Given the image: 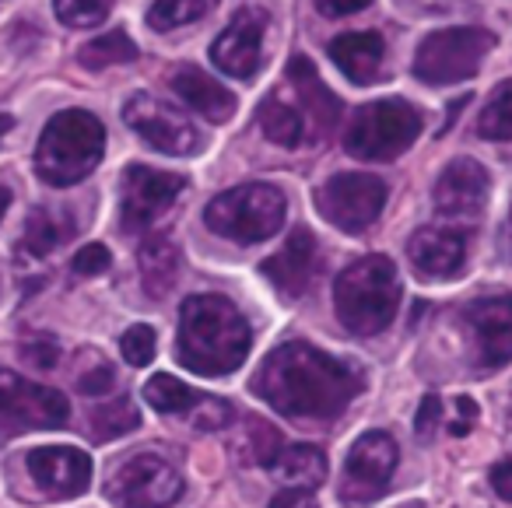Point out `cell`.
Listing matches in <instances>:
<instances>
[{"instance_id": "6da1fadb", "label": "cell", "mask_w": 512, "mask_h": 508, "mask_svg": "<svg viewBox=\"0 0 512 508\" xmlns=\"http://www.w3.org/2000/svg\"><path fill=\"white\" fill-rule=\"evenodd\" d=\"M253 393L264 396L285 417L330 421L362 393V372L348 361L292 340L264 358L260 372L253 375Z\"/></svg>"}, {"instance_id": "7a4b0ae2", "label": "cell", "mask_w": 512, "mask_h": 508, "mask_svg": "<svg viewBox=\"0 0 512 508\" xmlns=\"http://www.w3.org/2000/svg\"><path fill=\"white\" fill-rule=\"evenodd\" d=\"M253 333L239 309L221 295H193L179 309L176 358L190 372L218 379L246 361Z\"/></svg>"}, {"instance_id": "3957f363", "label": "cell", "mask_w": 512, "mask_h": 508, "mask_svg": "<svg viewBox=\"0 0 512 508\" xmlns=\"http://www.w3.org/2000/svg\"><path fill=\"white\" fill-rule=\"evenodd\" d=\"M334 309L341 326L355 337L383 333L400 309V277L390 256H362L341 270L334 284Z\"/></svg>"}, {"instance_id": "277c9868", "label": "cell", "mask_w": 512, "mask_h": 508, "mask_svg": "<svg viewBox=\"0 0 512 508\" xmlns=\"http://www.w3.org/2000/svg\"><path fill=\"white\" fill-rule=\"evenodd\" d=\"M106 155V127L88 109H64L39 134L36 172L50 186H74Z\"/></svg>"}, {"instance_id": "5b68a950", "label": "cell", "mask_w": 512, "mask_h": 508, "mask_svg": "<svg viewBox=\"0 0 512 508\" xmlns=\"http://www.w3.org/2000/svg\"><path fill=\"white\" fill-rule=\"evenodd\" d=\"M285 193L271 183H242L225 190L204 207V225L214 235L239 246H253L281 232L285 225Z\"/></svg>"}, {"instance_id": "8992f818", "label": "cell", "mask_w": 512, "mask_h": 508, "mask_svg": "<svg viewBox=\"0 0 512 508\" xmlns=\"http://www.w3.org/2000/svg\"><path fill=\"white\" fill-rule=\"evenodd\" d=\"M421 134V113L404 99H379L362 106L348 123L344 148L358 162H393Z\"/></svg>"}, {"instance_id": "52a82bcc", "label": "cell", "mask_w": 512, "mask_h": 508, "mask_svg": "<svg viewBox=\"0 0 512 508\" xmlns=\"http://www.w3.org/2000/svg\"><path fill=\"white\" fill-rule=\"evenodd\" d=\"M495 36L484 29H439L425 36L414 53V78L425 85H460L481 71Z\"/></svg>"}, {"instance_id": "ba28073f", "label": "cell", "mask_w": 512, "mask_h": 508, "mask_svg": "<svg viewBox=\"0 0 512 508\" xmlns=\"http://www.w3.org/2000/svg\"><path fill=\"white\" fill-rule=\"evenodd\" d=\"M67 417H71V403L64 393L0 368V431L4 435L64 428Z\"/></svg>"}, {"instance_id": "9c48e42d", "label": "cell", "mask_w": 512, "mask_h": 508, "mask_svg": "<svg viewBox=\"0 0 512 508\" xmlns=\"http://www.w3.org/2000/svg\"><path fill=\"white\" fill-rule=\"evenodd\" d=\"M386 204V183L365 172H337L316 190V211L334 228L348 235H362L376 225Z\"/></svg>"}, {"instance_id": "30bf717a", "label": "cell", "mask_w": 512, "mask_h": 508, "mask_svg": "<svg viewBox=\"0 0 512 508\" xmlns=\"http://www.w3.org/2000/svg\"><path fill=\"white\" fill-rule=\"evenodd\" d=\"M106 494L116 508H172L183 494V477L162 456H134L113 473Z\"/></svg>"}, {"instance_id": "8fae6325", "label": "cell", "mask_w": 512, "mask_h": 508, "mask_svg": "<svg viewBox=\"0 0 512 508\" xmlns=\"http://www.w3.org/2000/svg\"><path fill=\"white\" fill-rule=\"evenodd\" d=\"M123 120H127V127L141 141H148L162 155L186 158V155H197L200 148V134L193 130V123L179 109H172L169 102L155 99L148 92L130 95L127 106H123Z\"/></svg>"}, {"instance_id": "7c38bea8", "label": "cell", "mask_w": 512, "mask_h": 508, "mask_svg": "<svg viewBox=\"0 0 512 508\" xmlns=\"http://www.w3.org/2000/svg\"><path fill=\"white\" fill-rule=\"evenodd\" d=\"M400 449L386 431H365L355 438L348 459H344V484L341 498L348 505H369L390 487V477L397 470Z\"/></svg>"}, {"instance_id": "4fadbf2b", "label": "cell", "mask_w": 512, "mask_h": 508, "mask_svg": "<svg viewBox=\"0 0 512 508\" xmlns=\"http://www.w3.org/2000/svg\"><path fill=\"white\" fill-rule=\"evenodd\" d=\"M186 190V179L176 172L148 169V165H130L123 172V193H120V221L127 232H144L151 228L172 200Z\"/></svg>"}, {"instance_id": "5bb4252c", "label": "cell", "mask_w": 512, "mask_h": 508, "mask_svg": "<svg viewBox=\"0 0 512 508\" xmlns=\"http://www.w3.org/2000/svg\"><path fill=\"white\" fill-rule=\"evenodd\" d=\"M264 32H267V11L260 8H242L232 22L225 25L211 46V64L221 74L235 81H249L260 71V57H264Z\"/></svg>"}, {"instance_id": "9a60e30c", "label": "cell", "mask_w": 512, "mask_h": 508, "mask_svg": "<svg viewBox=\"0 0 512 508\" xmlns=\"http://www.w3.org/2000/svg\"><path fill=\"white\" fill-rule=\"evenodd\" d=\"M491 179L474 158H453L435 179V211L453 221H477L488 207Z\"/></svg>"}, {"instance_id": "2e32d148", "label": "cell", "mask_w": 512, "mask_h": 508, "mask_svg": "<svg viewBox=\"0 0 512 508\" xmlns=\"http://www.w3.org/2000/svg\"><path fill=\"white\" fill-rule=\"evenodd\" d=\"M29 473L50 498H78L92 484V459L74 445H43L29 452Z\"/></svg>"}, {"instance_id": "e0dca14e", "label": "cell", "mask_w": 512, "mask_h": 508, "mask_svg": "<svg viewBox=\"0 0 512 508\" xmlns=\"http://www.w3.org/2000/svg\"><path fill=\"white\" fill-rule=\"evenodd\" d=\"M264 277L288 298H299L309 291L316 270H320V246H316L309 228H292L285 246L264 260Z\"/></svg>"}, {"instance_id": "ac0fdd59", "label": "cell", "mask_w": 512, "mask_h": 508, "mask_svg": "<svg viewBox=\"0 0 512 508\" xmlns=\"http://www.w3.org/2000/svg\"><path fill=\"white\" fill-rule=\"evenodd\" d=\"M477 358L484 368H502L512 361V295L481 298L467 309Z\"/></svg>"}, {"instance_id": "d6986e66", "label": "cell", "mask_w": 512, "mask_h": 508, "mask_svg": "<svg viewBox=\"0 0 512 508\" xmlns=\"http://www.w3.org/2000/svg\"><path fill=\"white\" fill-rule=\"evenodd\" d=\"M407 260L421 277L446 281L467 263V239L453 228H418L407 242Z\"/></svg>"}, {"instance_id": "ffe728a7", "label": "cell", "mask_w": 512, "mask_h": 508, "mask_svg": "<svg viewBox=\"0 0 512 508\" xmlns=\"http://www.w3.org/2000/svg\"><path fill=\"white\" fill-rule=\"evenodd\" d=\"M288 81H292V88H295V102H299L302 113H306V123H313L309 141H313V137L323 141V137L337 127V120H341V102L330 95V88L323 85L316 67L309 64L306 57H292V64H288Z\"/></svg>"}, {"instance_id": "44dd1931", "label": "cell", "mask_w": 512, "mask_h": 508, "mask_svg": "<svg viewBox=\"0 0 512 508\" xmlns=\"http://www.w3.org/2000/svg\"><path fill=\"white\" fill-rule=\"evenodd\" d=\"M169 85H172V92L186 102V106L197 109V113L211 123H228L235 116V109H239V99H235L221 81H214L211 74H204L193 64L176 67L172 78H169Z\"/></svg>"}, {"instance_id": "7402d4cb", "label": "cell", "mask_w": 512, "mask_h": 508, "mask_svg": "<svg viewBox=\"0 0 512 508\" xmlns=\"http://www.w3.org/2000/svg\"><path fill=\"white\" fill-rule=\"evenodd\" d=\"M386 43L379 32H344L330 43V60L348 74L355 85H369L376 81L379 64H383Z\"/></svg>"}, {"instance_id": "603a6c76", "label": "cell", "mask_w": 512, "mask_h": 508, "mask_svg": "<svg viewBox=\"0 0 512 508\" xmlns=\"http://www.w3.org/2000/svg\"><path fill=\"white\" fill-rule=\"evenodd\" d=\"M137 267H141L144 291L151 298H165L176 288L179 277V249L172 246V239L165 235H151L141 242V253H137Z\"/></svg>"}, {"instance_id": "cb8c5ba5", "label": "cell", "mask_w": 512, "mask_h": 508, "mask_svg": "<svg viewBox=\"0 0 512 508\" xmlns=\"http://www.w3.org/2000/svg\"><path fill=\"white\" fill-rule=\"evenodd\" d=\"M260 130L267 141L281 144V148H299L309 141V123L299 102H288L281 92H271V99L260 106Z\"/></svg>"}, {"instance_id": "d4e9b609", "label": "cell", "mask_w": 512, "mask_h": 508, "mask_svg": "<svg viewBox=\"0 0 512 508\" xmlns=\"http://www.w3.org/2000/svg\"><path fill=\"white\" fill-rule=\"evenodd\" d=\"M274 477L288 487H320L327 480V456H323L316 445H292V449H281L278 459L271 463Z\"/></svg>"}, {"instance_id": "484cf974", "label": "cell", "mask_w": 512, "mask_h": 508, "mask_svg": "<svg viewBox=\"0 0 512 508\" xmlns=\"http://www.w3.org/2000/svg\"><path fill=\"white\" fill-rule=\"evenodd\" d=\"M71 218L60 211H50V207H36L25 221V235H22V249L36 260L50 256L53 249L60 246L64 239H71Z\"/></svg>"}, {"instance_id": "4316f807", "label": "cell", "mask_w": 512, "mask_h": 508, "mask_svg": "<svg viewBox=\"0 0 512 508\" xmlns=\"http://www.w3.org/2000/svg\"><path fill=\"white\" fill-rule=\"evenodd\" d=\"M78 60H81V67H88V71H106V67L137 60V43L127 36V32L116 29V32H109V36H95L92 43L81 46Z\"/></svg>"}, {"instance_id": "83f0119b", "label": "cell", "mask_w": 512, "mask_h": 508, "mask_svg": "<svg viewBox=\"0 0 512 508\" xmlns=\"http://www.w3.org/2000/svg\"><path fill=\"white\" fill-rule=\"evenodd\" d=\"M144 400H148L158 414H190L200 403V393H193L176 375L158 372V375H151L148 386H144Z\"/></svg>"}, {"instance_id": "f1b7e54d", "label": "cell", "mask_w": 512, "mask_h": 508, "mask_svg": "<svg viewBox=\"0 0 512 508\" xmlns=\"http://www.w3.org/2000/svg\"><path fill=\"white\" fill-rule=\"evenodd\" d=\"M477 134H481L484 141H512V81L495 85L491 99L484 102V109H481Z\"/></svg>"}, {"instance_id": "f546056e", "label": "cell", "mask_w": 512, "mask_h": 508, "mask_svg": "<svg viewBox=\"0 0 512 508\" xmlns=\"http://www.w3.org/2000/svg\"><path fill=\"white\" fill-rule=\"evenodd\" d=\"M88 421H92V435L99 438V442H109V438H120V435H127V431H134L137 424H141V414H137V407L127 396H116V400L95 407Z\"/></svg>"}, {"instance_id": "4dcf8cb0", "label": "cell", "mask_w": 512, "mask_h": 508, "mask_svg": "<svg viewBox=\"0 0 512 508\" xmlns=\"http://www.w3.org/2000/svg\"><path fill=\"white\" fill-rule=\"evenodd\" d=\"M214 4H218V0H155L148 11V25L158 32L183 29V25L200 22Z\"/></svg>"}, {"instance_id": "1f68e13d", "label": "cell", "mask_w": 512, "mask_h": 508, "mask_svg": "<svg viewBox=\"0 0 512 508\" xmlns=\"http://www.w3.org/2000/svg\"><path fill=\"white\" fill-rule=\"evenodd\" d=\"M53 11L67 29H95L109 18L113 0H53Z\"/></svg>"}, {"instance_id": "d6a6232c", "label": "cell", "mask_w": 512, "mask_h": 508, "mask_svg": "<svg viewBox=\"0 0 512 508\" xmlns=\"http://www.w3.org/2000/svg\"><path fill=\"white\" fill-rule=\"evenodd\" d=\"M281 452V435L278 428H271L260 417H249L246 421V459L256 466H271Z\"/></svg>"}, {"instance_id": "836d02e7", "label": "cell", "mask_w": 512, "mask_h": 508, "mask_svg": "<svg viewBox=\"0 0 512 508\" xmlns=\"http://www.w3.org/2000/svg\"><path fill=\"white\" fill-rule=\"evenodd\" d=\"M120 351H123V361H127V365H134V368L151 365V358H155V330L144 323L130 326V330L120 337Z\"/></svg>"}, {"instance_id": "e575fe53", "label": "cell", "mask_w": 512, "mask_h": 508, "mask_svg": "<svg viewBox=\"0 0 512 508\" xmlns=\"http://www.w3.org/2000/svg\"><path fill=\"white\" fill-rule=\"evenodd\" d=\"M232 421V407L225 400H214V396H200V403L193 407V428L200 431H218Z\"/></svg>"}, {"instance_id": "d590c367", "label": "cell", "mask_w": 512, "mask_h": 508, "mask_svg": "<svg viewBox=\"0 0 512 508\" xmlns=\"http://www.w3.org/2000/svg\"><path fill=\"white\" fill-rule=\"evenodd\" d=\"M109 263H113L109 249L99 246V242H92V246H81L78 253H74L71 267H74V274H81V277H99L109 270Z\"/></svg>"}, {"instance_id": "8d00e7d4", "label": "cell", "mask_w": 512, "mask_h": 508, "mask_svg": "<svg viewBox=\"0 0 512 508\" xmlns=\"http://www.w3.org/2000/svg\"><path fill=\"white\" fill-rule=\"evenodd\" d=\"M113 386H116V372L109 365H102V361L95 368H88V372L78 379V389L85 396H106Z\"/></svg>"}, {"instance_id": "74e56055", "label": "cell", "mask_w": 512, "mask_h": 508, "mask_svg": "<svg viewBox=\"0 0 512 508\" xmlns=\"http://www.w3.org/2000/svg\"><path fill=\"white\" fill-rule=\"evenodd\" d=\"M22 358L29 361V365H36V368H53L60 361V347L53 344L50 337H39V340L22 344Z\"/></svg>"}, {"instance_id": "f35d334b", "label": "cell", "mask_w": 512, "mask_h": 508, "mask_svg": "<svg viewBox=\"0 0 512 508\" xmlns=\"http://www.w3.org/2000/svg\"><path fill=\"white\" fill-rule=\"evenodd\" d=\"M439 417H442V400L435 393H428L425 400H421V407H418V417H414V431H418L421 442H428V438H432Z\"/></svg>"}, {"instance_id": "ab89813d", "label": "cell", "mask_w": 512, "mask_h": 508, "mask_svg": "<svg viewBox=\"0 0 512 508\" xmlns=\"http://www.w3.org/2000/svg\"><path fill=\"white\" fill-rule=\"evenodd\" d=\"M271 508H320V505H316L313 491H306V487H288V491L274 494Z\"/></svg>"}, {"instance_id": "60d3db41", "label": "cell", "mask_w": 512, "mask_h": 508, "mask_svg": "<svg viewBox=\"0 0 512 508\" xmlns=\"http://www.w3.org/2000/svg\"><path fill=\"white\" fill-rule=\"evenodd\" d=\"M316 4H320L323 15L341 18V15H358V11H365L372 0H316Z\"/></svg>"}, {"instance_id": "b9f144b4", "label": "cell", "mask_w": 512, "mask_h": 508, "mask_svg": "<svg viewBox=\"0 0 512 508\" xmlns=\"http://www.w3.org/2000/svg\"><path fill=\"white\" fill-rule=\"evenodd\" d=\"M491 487L498 498L512 501V459H502L498 466H491Z\"/></svg>"}, {"instance_id": "7bdbcfd3", "label": "cell", "mask_w": 512, "mask_h": 508, "mask_svg": "<svg viewBox=\"0 0 512 508\" xmlns=\"http://www.w3.org/2000/svg\"><path fill=\"white\" fill-rule=\"evenodd\" d=\"M474 417H477L474 400H470V396H460V400H456V421L449 424V431H453V435H467Z\"/></svg>"}, {"instance_id": "ee69618b", "label": "cell", "mask_w": 512, "mask_h": 508, "mask_svg": "<svg viewBox=\"0 0 512 508\" xmlns=\"http://www.w3.org/2000/svg\"><path fill=\"white\" fill-rule=\"evenodd\" d=\"M11 127H15V116H8V113H0V141L11 134Z\"/></svg>"}, {"instance_id": "f6af8a7d", "label": "cell", "mask_w": 512, "mask_h": 508, "mask_svg": "<svg viewBox=\"0 0 512 508\" xmlns=\"http://www.w3.org/2000/svg\"><path fill=\"white\" fill-rule=\"evenodd\" d=\"M8 207H11V193H8V186H0V221H4Z\"/></svg>"}, {"instance_id": "bcb514c9", "label": "cell", "mask_w": 512, "mask_h": 508, "mask_svg": "<svg viewBox=\"0 0 512 508\" xmlns=\"http://www.w3.org/2000/svg\"><path fill=\"white\" fill-rule=\"evenodd\" d=\"M505 417L512 421V389H509V407H505Z\"/></svg>"}]
</instances>
